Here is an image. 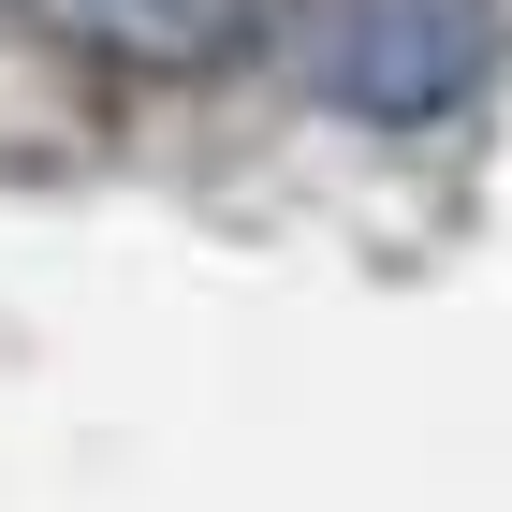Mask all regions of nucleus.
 <instances>
[{
	"label": "nucleus",
	"instance_id": "f257e3e1",
	"mask_svg": "<svg viewBox=\"0 0 512 512\" xmlns=\"http://www.w3.org/2000/svg\"><path fill=\"white\" fill-rule=\"evenodd\" d=\"M293 59H308V103H337V118L439 132L498 74V0H308Z\"/></svg>",
	"mask_w": 512,
	"mask_h": 512
},
{
	"label": "nucleus",
	"instance_id": "f03ea898",
	"mask_svg": "<svg viewBox=\"0 0 512 512\" xmlns=\"http://www.w3.org/2000/svg\"><path fill=\"white\" fill-rule=\"evenodd\" d=\"M30 15L88 74H132V88H205L278 30V0H30Z\"/></svg>",
	"mask_w": 512,
	"mask_h": 512
}]
</instances>
